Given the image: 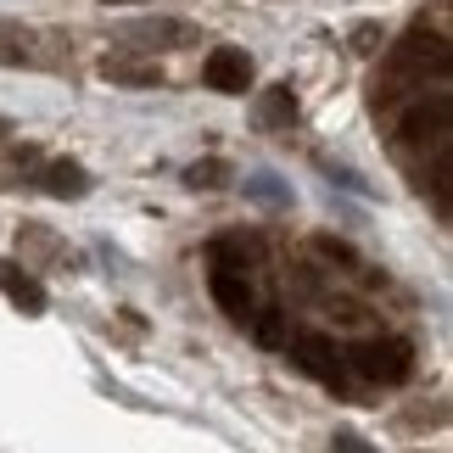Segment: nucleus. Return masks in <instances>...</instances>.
<instances>
[{"instance_id": "6e6552de", "label": "nucleus", "mask_w": 453, "mask_h": 453, "mask_svg": "<svg viewBox=\"0 0 453 453\" xmlns=\"http://www.w3.org/2000/svg\"><path fill=\"white\" fill-rule=\"evenodd\" d=\"M124 40H129V45H151V50H163V45H185V40H190V28H185V23H173V17H157V23L146 17V23H129V28H124Z\"/></svg>"}, {"instance_id": "9d476101", "label": "nucleus", "mask_w": 453, "mask_h": 453, "mask_svg": "<svg viewBox=\"0 0 453 453\" xmlns=\"http://www.w3.org/2000/svg\"><path fill=\"white\" fill-rule=\"evenodd\" d=\"M257 124H264V129L297 124V90H291V84H274V90L257 101Z\"/></svg>"}, {"instance_id": "f3484780", "label": "nucleus", "mask_w": 453, "mask_h": 453, "mask_svg": "<svg viewBox=\"0 0 453 453\" xmlns=\"http://www.w3.org/2000/svg\"><path fill=\"white\" fill-rule=\"evenodd\" d=\"M375 40H380V28H375V23H364V28L353 34V45H358V50H375Z\"/></svg>"}, {"instance_id": "f257e3e1", "label": "nucleus", "mask_w": 453, "mask_h": 453, "mask_svg": "<svg viewBox=\"0 0 453 453\" xmlns=\"http://www.w3.org/2000/svg\"><path fill=\"white\" fill-rule=\"evenodd\" d=\"M347 364H353L364 380H403L414 370V347L403 336H364V342H353Z\"/></svg>"}, {"instance_id": "4468645a", "label": "nucleus", "mask_w": 453, "mask_h": 453, "mask_svg": "<svg viewBox=\"0 0 453 453\" xmlns=\"http://www.w3.org/2000/svg\"><path fill=\"white\" fill-rule=\"evenodd\" d=\"M247 190H252L257 202H269V207H286V202H291V190H286L280 180H269V173H252V180H247Z\"/></svg>"}, {"instance_id": "423d86ee", "label": "nucleus", "mask_w": 453, "mask_h": 453, "mask_svg": "<svg viewBox=\"0 0 453 453\" xmlns=\"http://www.w3.org/2000/svg\"><path fill=\"white\" fill-rule=\"evenodd\" d=\"M202 79L213 84L219 96H247V90H252V57H247L241 45H219L213 57H207Z\"/></svg>"}, {"instance_id": "ddd939ff", "label": "nucleus", "mask_w": 453, "mask_h": 453, "mask_svg": "<svg viewBox=\"0 0 453 453\" xmlns=\"http://www.w3.org/2000/svg\"><path fill=\"white\" fill-rule=\"evenodd\" d=\"M252 330H257V342H264V347H286V319H280V308H257V313H252Z\"/></svg>"}, {"instance_id": "9b49d317", "label": "nucleus", "mask_w": 453, "mask_h": 453, "mask_svg": "<svg viewBox=\"0 0 453 453\" xmlns=\"http://www.w3.org/2000/svg\"><path fill=\"white\" fill-rule=\"evenodd\" d=\"M101 73H107L112 84H134V90H151V84H163V73H151V67H129V62H101Z\"/></svg>"}, {"instance_id": "1a4fd4ad", "label": "nucleus", "mask_w": 453, "mask_h": 453, "mask_svg": "<svg viewBox=\"0 0 453 453\" xmlns=\"http://www.w3.org/2000/svg\"><path fill=\"white\" fill-rule=\"evenodd\" d=\"M40 185L50 190V196H84V190H90V173H84L79 163H67V157H57V163H50L45 173H40Z\"/></svg>"}, {"instance_id": "dca6fc26", "label": "nucleus", "mask_w": 453, "mask_h": 453, "mask_svg": "<svg viewBox=\"0 0 453 453\" xmlns=\"http://www.w3.org/2000/svg\"><path fill=\"white\" fill-rule=\"evenodd\" d=\"M330 453H380V448L364 442L358 431H336V437H330Z\"/></svg>"}, {"instance_id": "39448f33", "label": "nucleus", "mask_w": 453, "mask_h": 453, "mask_svg": "<svg viewBox=\"0 0 453 453\" xmlns=\"http://www.w3.org/2000/svg\"><path fill=\"white\" fill-rule=\"evenodd\" d=\"M207 291H213V303L224 308V319L252 325L257 291H252V274H247V269H224V264H213V274H207Z\"/></svg>"}, {"instance_id": "20e7f679", "label": "nucleus", "mask_w": 453, "mask_h": 453, "mask_svg": "<svg viewBox=\"0 0 453 453\" xmlns=\"http://www.w3.org/2000/svg\"><path fill=\"white\" fill-rule=\"evenodd\" d=\"M397 141L403 146H448V96H420L397 118Z\"/></svg>"}, {"instance_id": "2eb2a0df", "label": "nucleus", "mask_w": 453, "mask_h": 453, "mask_svg": "<svg viewBox=\"0 0 453 453\" xmlns=\"http://www.w3.org/2000/svg\"><path fill=\"white\" fill-rule=\"evenodd\" d=\"M313 247H319V252L330 257V264H347V269H353V264H358V252H353V247H347V241H330V235H319V241H313Z\"/></svg>"}, {"instance_id": "f03ea898", "label": "nucleus", "mask_w": 453, "mask_h": 453, "mask_svg": "<svg viewBox=\"0 0 453 453\" xmlns=\"http://www.w3.org/2000/svg\"><path fill=\"white\" fill-rule=\"evenodd\" d=\"M420 73H448V40H442V34L414 28L409 40L392 50V79H387V96L397 90V84H414Z\"/></svg>"}, {"instance_id": "0eeeda50", "label": "nucleus", "mask_w": 453, "mask_h": 453, "mask_svg": "<svg viewBox=\"0 0 453 453\" xmlns=\"http://www.w3.org/2000/svg\"><path fill=\"white\" fill-rule=\"evenodd\" d=\"M0 291H6V303H12V308H23V313H45V291H40V280H34L28 269L0 264Z\"/></svg>"}, {"instance_id": "7ed1b4c3", "label": "nucleus", "mask_w": 453, "mask_h": 453, "mask_svg": "<svg viewBox=\"0 0 453 453\" xmlns=\"http://www.w3.org/2000/svg\"><path fill=\"white\" fill-rule=\"evenodd\" d=\"M291 364H297L303 375L325 380L330 392H347V358L342 347L325 336V330H303V336H291Z\"/></svg>"}, {"instance_id": "f8f14e48", "label": "nucleus", "mask_w": 453, "mask_h": 453, "mask_svg": "<svg viewBox=\"0 0 453 453\" xmlns=\"http://www.w3.org/2000/svg\"><path fill=\"white\" fill-rule=\"evenodd\" d=\"M185 185H190V190H219V185H230V168H224L219 157H207V163L185 168Z\"/></svg>"}, {"instance_id": "a211bd4d", "label": "nucleus", "mask_w": 453, "mask_h": 453, "mask_svg": "<svg viewBox=\"0 0 453 453\" xmlns=\"http://www.w3.org/2000/svg\"><path fill=\"white\" fill-rule=\"evenodd\" d=\"M107 6H134V0H107Z\"/></svg>"}]
</instances>
